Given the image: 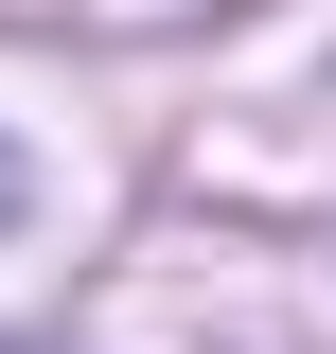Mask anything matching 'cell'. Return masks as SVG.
<instances>
[{
  "label": "cell",
  "mask_w": 336,
  "mask_h": 354,
  "mask_svg": "<svg viewBox=\"0 0 336 354\" xmlns=\"http://www.w3.org/2000/svg\"><path fill=\"white\" fill-rule=\"evenodd\" d=\"M0 230H18V142H0Z\"/></svg>",
  "instance_id": "cell-1"
}]
</instances>
